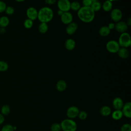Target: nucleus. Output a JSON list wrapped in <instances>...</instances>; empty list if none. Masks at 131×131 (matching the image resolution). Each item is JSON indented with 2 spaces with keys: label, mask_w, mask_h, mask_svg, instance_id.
I'll return each mask as SVG.
<instances>
[{
  "label": "nucleus",
  "mask_w": 131,
  "mask_h": 131,
  "mask_svg": "<svg viewBox=\"0 0 131 131\" xmlns=\"http://www.w3.org/2000/svg\"><path fill=\"white\" fill-rule=\"evenodd\" d=\"M77 16L79 19L86 23L92 22L95 16V12L91 7L83 6L77 11Z\"/></svg>",
  "instance_id": "1"
},
{
  "label": "nucleus",
  "mask_w": 131,
  "mask_h": 131,
  "mask_svg": "<svg viewBox=\"0 0 131 131\" xmlns=\"http://www.w3.org/2000/svg\"><path fill=\"white\" fill-rule=\"evenodd\" d=\"M53 10L49 7H44L38 11L37 18L41 23H47L53 19Z\"/></svg>",
  "instance_id": "2"
},
{
  "label": "nucleus",
  "mask_w": 131,
  "mask_h": 131,
  "mask_svg": "<svg viewBox=\"0 0 131 131\" xmlns=\"http://www.w3.org/2000/svg\"><path fill=\"white\" fill-rule=\"evenodd\" d=\"M60 124L63 131H76L77 129V124L71 119H66L62 120Z\"/></svg>",
  "instance_id": "3"
},
{
  "label": "nucleus",
  "mask_w": 131,
  "mask_h": 131,
  "mask_svg": "<svg viewBox=\"0 0 131 131\" xmlns=\"http://www.w3.org/2000/svg\"><path fill=\"white\" fill-rule=\"evenodd\" d=\"M118 43L120 47L127 48L131 45V38L129 34L126 32L122 33L118 39Z\"/></svg>",
  "instance_id": "4"
},
{
  "label": "nucleus",
  "mask_w": 131,
  "mask_h": 131,
  "mask_svg": "<svg viewBox=\"0 0 131 131\" xmlns=\"http://www.w3.org/2000/svg\"><path fill=\"white\" fill-rule=\"evenodd\" d=\"M120 48L118 42L115 40H110L106 44V50L111 53H117Z\"/></svg>",
  "instance_id": "5"
},
{
  "label": "nucleus",
  "mask_w": 131,
  "mask_h": 131,
  "mask_svg": "<svg viewBox=\"0 0 131 131\" xmlns=\"http://www.w3.org/2000/svg\"><path fill=\"white\" fill-rule=\"evenodd\" d=\"M71 3L69 0H58L57 7L59 10L62 12H68L70 10Z\"/></svg>",
  "instance_id": "6"
},
{
  "label": "nucleus",
  "mask_w": 131,
  "mask_h": 131,
  "mask_svg": "<svg viewBox=\"0 0 131 131\" xmlns=\"http://www.w3.org/2000/svg\"><path fill=\"white\" fill-rule=\"evenodd\" d=\"M122 17V11L118 9L115 8L111 10V18L115 22H118L121 19Z\"/></svg>",
  "instance_id": "7"
},
{
  "label": "nucleus",
  "mask_w": 131,
  "mask_h": 131,
  "mask_svg": "<svg viewBox=\"0 0 131 131\" xmlns=\"http://www.w3.org/2000/svg\"><path fill=\"white\" fill-rule=\"evenodd\" d=\"M79 112V108L76 106H71L69 107L66 112L67 116L69 119H74L78 116Z\"/></svg>",
  "instance_id": "8"
},
{
  "label": "nucleus",
  "mask_w": 131,
  "mask_h": 131,
  "mask_svg": "<svg viewBox=\"0 0 131 131\" xmlns=\"http://www.w3.org/2000/svg\"><path fill=\"white\" fill-rule=\"evenodd\" d=\"M60 18L62 23L65 25H69L73 21V15L68 12H64L60 16Z\"/></svg>",
  "instance_id": "9"
},
{
  "label": "nucleus",
  "mask_w": 131,
  "mask_h": 131,
  "mask_svg": "<svg viewBox=\"0 0 131 131\" xmlns=\"http://www.w3.org/2000/svg\"><path fill=\"white\" fill-rule=\"evenodd\" d=\"M26 14L28 18L33 21L37 18L38 11L35 8L31 7L27 9L26 11Z\"/></svg>",
  "instance_id": "10"
},
{
  "label": "nucleus",
  "mask_w": 131,
  "mask_h": 131,
  "mask_svg": "<svg viewBox=\"0 0 131 131\" xmlns=\"http://www.w3.org/2000/svg\"><path fill=\"white\" fill-rule=\"evenodd\" d=\"M123 115L127 118L131 117V103L130 102H126L123 104L121 109Z\"/></svg>",
  "instance_id": "11"
},
{
  "label": "nucleus",
  "mask_w": 131,
  "mask_h": 131,
  "mask_svg": "<svg viewBox=\"0 0 131 131\" xmlns=\"http://www.w3.org/2000/svg\"><path fill=\"white\" fill-rule=\"evenodd\" d=\"M115 29L117 32L122 33L127 31L128 26L124 21H118L115 24Z\"/></svg>",
  "instance_id": "12"
},
{
  "label": "nucleus",
  "mask_w": 131,
  "mask_h": 131,
  "mask_svg": "<svg viewBox=\"0 0 131 131\" xmlns=\"http://www.w3.org/2000/svg\"><path fill=\"white\" fill-rule=\"evenodd\" d=\"M78 29V25L75 22H72L68 25L66 31L69 35H72L75 33Z\"/></svg>",
  "instance_id": "13"
},
{
  "label": "nucleus",
  "mask_w": 131,
  "mask_h": 131,
  "mask_svg": "<svg viewBox=\"0 0 131 131\" xmlns=\"http://www.w3.org/2000/svg\"><path fill=\"white\" fill-rule=\"evenodd\" d=\"M112 104L115 110H121L124 103L121 98L116 97L113 100Z\"/></svg>",
  "instance_id": "14"
},
{
  "label": "nucleus",
  "mask_w": 131,
  "mask_h": 131,
  "mask_svg": "<svg viewBox=\"0 0 131 131\" xmlns=\"http://www.w3.org/2000/svg\"><path fill=\"white\" fill-rule=\"evenodd\" d=\"M75 41L72 38H69L66 40L64 42V47L68 50L71 51L73 50L75 47Z\"/></svg>",
  "instance_id": "15"
},
{
  "label": "nucleus",
  "mask_w": 131,
  "mask_h": 131,
  "mask_svg": "<svg viewBox=\"0 0 131 131\" xmlns=\"http://www.w3.org/2000/svg\"><path fill=\"white\" fill-rule=\"evenodd\" d=\"M117 53L118 56L123 59L127 58L129 56V51L128 49L125 48H120Z\"/></svg>",
  "instance_id": "16"
},
{
  "label": "nucleus",
  "mask_w": 131,
  "mask_h": 131,
  "mask_svg": "<svg viewBox=\"0 0 131 131\" xmlns=\"http://www.w3.org/2000/svg\"><path fill=\"white\" fill-rule=\"evenodd\" d=\"M56 89L59 92L64 91L67 88V83L63 80H59L56 85Z\"/></svg>",
  "instance_id": "17"
},
{
  "label": "nucleus",
  "mask_w": 131,
  "mask_h": 131,
  "mask_svg": "<svg viewBox=\"0 0 131 131\" xmlns=\"http://www.w3.org/2000/svg\"><path fill=\"white\" fill-rule=\"evenodd\" d=\"M111 33V30L107 27V26H102L99 30V33L101 36L105 37L108 36Z\"/></svg>",
  "instance_id": "18"
},
{
  "label": "nucleus",
  "mask_w": 131,
  "mask_h": 131,
  "mask_svg": "<svg viewBox=\"0 0 131 131\" xmlns=\"http://www.w3.org/2000/svg\"><path fill=\"white\" fill-rule=\"evenodd\" d=\"M9 19L6 16H3L0 17V27L5 28L9 24Z\"/></svg>",
  "instance_id": "19"
},
{
  "label": "nucleus",
  "mask_w": 131,
  "mask_h": 131,
  "mask_svg": "<svg viewBox=\"0 0 131 131\" xmlns=\"http://www.w3.org/2000/svg\"><path fill=\"white\" fill-rule=\"evenodd\" d=\"M102 9L105 12H109L112 10L113 4L112 2L110 1V0L105 1L102 4Z\"/></svg>",
  "instance_id": "20"
},
{
  "label": "nucleus",
  "mask_w": 131,
  "mask_h": 131,
  "mask_svg": "<svg viewBox=\"0 0 131 131\" xmlns=\"http://www.w3.org/2000/svg\"><path fill=\"white\" fill-rule=\"evenodd\" d=\"M100 113L103 116H108L111 113V109L108 106H103L100 110Z\"/></svg>",
  "instance_id": "21"
},
{
  "label": "nucleus",
  "mask_w": 131,
  "mask_h": 131,
  "mask_svg": "<svg viewBox=\"0 0 131 131\" xmlns=\"http://www.w3.org/2000/svg\"><path fill=\"white\" fill-rule=\"evenodd\" d=\"M123 116L121 110H115L112 114V117L115 120H120Z\"/></svg>",
  "instance_id": "22"
},
{
  "label": "nucleus",
  "mask_w": 131,
  "mask_h": 131,
  "mask_svg": "<svg viewBox=\"0 0 131 131\" xmlns=\"http://www.w3.org/2000/svg\"><path fill=\"white\" fill-rule=\"evenodd\" d=\"M48 30V26L47 23H41L38 27V30L41 33H45L47 32Z\"/></svg>",
  "instance_id": "23"
},
{
  "label": "nucleus",
  "mask_w": 131,
  "mask_h": 131,
  "mask_svg": "<svg viewBox=\"0 0 131 131\" xmlns=\"http://www.w3.org/2000/svg\"><path fill=\"white\" fill-rule=\"evenodd\" d=\"M10 112V107L7 104H5L2 106L1 109V113L3 116L8 115Z\"/></svg>",
  "instance_id": "24"
},
{
  "label": "nucleus",
  "mask_w": 131,
  "mask_h": 131,
  "mask_svg": "<svg viewBox=\"0 0 131 131\" xmlns=\"http://www.w3.org/2000/svg\"><path fill=\"white\" fill-rule=\"evenodd\" d=\"M101 7H102V6H101V3L98 1L97 2L93 3L91 6V8L93 9V10L95 12L99 11L101 9Z\"/></svg>",
  "instance_id": "25"
},
{
  "label": "nucleus",
  "mask_w": 131,
  "mask_h": 131,
  "mask_svg": "<svg viewBox=\"0 0 131 131\" xmlns=\"http://www.w3.org/2000/svg\"><path fill=\"white\" fill-rule=\"evenodd\" d=\"M81 8L80 4L79 2L77 1H74L71 3L70 5V9H72L74 11H78Z\"/></svg>",
  "instance_id": "26"
},
{
  "label": "nucleus",
  "mask_w": 131,
  "mask_h": 131,
  "mask_svg": "<svg viewBox=\"0 0 131 131\" xmlns=\"http://www.w3.org/2000/svg\"><path fill=\"white\" fill-rule=\"evenodd\" d=\"M8 64L6 62L0 60V72H5L8 69Z\"/></svg>",
  "instance_id": "27"
},
{
  "label": "nucleus",
  "mask_w": 131,
  "mask_h": 131,
  "mask_svg": "<svg viewBox=\"0 0 131 131\" xmlns=\"http://www.w3.org/2000/svg\"><path fill=\"white\" fill-rule=\"evenodd\" d=\"M33 25V21L29 18L26 19L24 23V26L25 28L28 29L31 28Z\"/></svg>",
  "instance_id": "28"
},
{
  "label": "nucleus",
  "mask_w": 131,
  "mask_h": 131,
  "mask_svg": "<svg viewBox=\"0 0 131 131\" xmlns=\"http://www.w3.org/2000/svg\"><path fill=\"white\" fill-rule=\"evenodd\" d=\"M14 126L10 124L4 125L1 128V131H14Z\"/></svg>",
  "instance_id": "29"
},
{
  "label": "nucleus",
  "mask_w": 131,
  "mask_h": 131,
  "mask_svg": "<svg viewBox=\"0 0 131 131\" xmlns=\"http://www.w3.org/2000/svg\"><path fill=\"white\" fill-rule=\"evenodd\" d=\"M61 129L60 124L57 123H55L51 126V131H60Z\"/></svg>",
  "instance_id": "30"
},
{
  "label": "nucleus",
  "mask_w": 131,
  "mask_h": 131,
  "mask_svg": "<svg viewBox=\"0 0 131 131\" xmlns=\"http://www.w3.org/2000/svg\"><path fill=\"white\" fill-rule=\"evenodd\" d=\"M78 116V118H79V119L82 120H84L86 119L87 116H88V114L85 111H80V112H79Z\"/></svg>",
  "instance_id": "31"
},
{
  "label": "nucleus",
  "mask_w": 131,
  "mask_h": 131,
  "mask_svg": "<svg viewBox=\"0 0 131 131\" xmlns=\"http://www.w3.org/2000/svg\"><path fill=\"white\" fill-rule=\"evenodd\" d=\"M121 131H131V125L128 123H125L122 125Z\"/></svg>",
  "instance_id": "32"
},
{
  "label": "nucleus",
  "mask_w": 131,
  "mask_h": 131,
  "mask_svg": "<svg viewBox=\"0 0 131 131\" xmlns=\"http://www.w3.org/2000/svg\"><path fill=\"white\" fill-rule=\"evenodd\" d=\"M5 12L9 15H12L14 12V9L11 6H7Z\"/></svg>",
  "instance_id": "33"
},
{
  "label": "nucleus",
  "mask_w": 131,
  "mask_h": 131,
  "mask_svg": "<svg viewBox=\"0 0 131 131\" xmlns=\"http://www.w3.org/2000/svg\"><path fill=\"white\" fill-rule=\"evenodd\" d=\"M6 7H7L6 4L4 2L2 1H0V13L5 12Z\"/></svg>",
  "instance_id": "34"
},
{
  "label": "nucleus",
  "mask_w": 131,
  "mask_h": 131,
  "mask_svg": "<svg viewBox=\"0 0 131 131\" xmlns=\"http://www.w3.org/2000/svg\"><path fill=\"white\" fill-rule=\"evenodd\" d=\"M82 4L85 7H91L92 4V0H82Z\"/></svg>",
  "instance_id": "35"
},
{
  "label": "nucleus",
  "mask_w": 131,
  "mask_h": 131,
  "mask_svg": "<svg viewBox=\"0 0 131 131\" xmlns=\"http://www.w3.org/2000/svg\"><path fill=\"white\" fill-rule=\"evenodd\" d=\"M56 2V0H45L46 3L48 5H53L55 4Z\"/></svg>",
  "instance_id": "36"
},
{
  "label": "nucleus",
  "mask_w": 131,
  "mask_h": 131,
  "mask_svg": "<svg viewBox=\"0 0 131 131\" xmlns=\"http://www.w3.org/2000/svg\"><path fill=\"white\" fill-rule=\"evenodd\" d=\"M115 24L114 23H110L107 26V27L109 28V29L111 30H112L113 29L115 28Z\"/></svg>",
  "instance_id": "37"
},
{
  "label": "nucleus",
  "mask_w": 131,
  "mask_h": 131,
  "mask_svg": "<svg viewBox=\"0 0 131 131\" xmlns=\"http://www.w3.org/2000/svg\"><path fill=\"white\" fill-rule=\"evenodd\" d=\"M4 120H5L4 116L1 113H0V125L3 123V122H4Z\"/></svg>",
  "instance_id": "38"
},
{
  "label": "nucleus",
  "mask_w": 131,
  "mask_h": 131,
  "mask_svg": "<svg viewBox=\"0 0 131 131\" xmlns=\"http://www.w3.org/2000/svg\"><path fill=\"white\" fill-rule=\"evenodd\" d=\"M126 23L128 26H130L131 25V18L130 17L128 18Z\"/></svg>",
  "instance_id": "39"
},
{
  "label": "nucleus",
  "mask_w": 131,
  "mask_h": 131,
  "mask_svg": "<svg viewBox=\"0 0 131 131\" xmlns=\"http://www.w3.org/2000/svg\"><path fill=\"white\" fill-rule=\"evenodd\" d=\"M63 13V12H62V11H61V10H58V11H57L58 14L59 15H60V16H61V15Z\"/></svg>",
  "instance_id": "40"
},
{
  "label": "nucleus",
  "mask_w": 131,
  "mask_h": 131,
  "mask_svg": "<svg viewBox=\"0 0 131 131\" xmlns=\"http://www.w3.org/2000/svg\"><path fill=\"white\" fill-rule=\"evenodd\" d=\"M16 2H23L24 1H25V0H15Z\"/></svg>",
  "instance_id": "41"
},
{
  "label": "nucleus",
  "mask_w": 131,
  "mask_h": 131,
  "mask_svg": "<svg viewBox=\"0 0 131 131\" xmlns=\"http://www.w3.org/2000/svg\"><path fill=\"white\" fill-rule=\"evenodd\" d=\"M110 1H111V2H113V1H118V0H110Z\"/></svg>",
  "instance_id": "42"
},
{
  "label": "nucleus",
  "mask_w": 131,
  "mask_h": 131,
  "mask_svg": "<svg viewBox=\"0 0 131 131\" xmlns=\"http://www.w3.org/2000/svg\"><path fill=\"white\" fill-rule=\"evenodd\" d=\"M0 31H1V27H0Z\"/></svg>",
  "instance_id": "43"
}]
</instances>
